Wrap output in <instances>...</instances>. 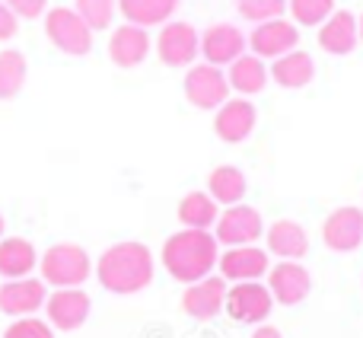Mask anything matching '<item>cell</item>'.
Here are the masks:
<instances>
[{
    "mask_svg": "<svg viewBox=\"0 0 363 338\" xmlns=\"http://www.w3.org/2000/svg\"><path fill=\"white\" fill-rule=\"evenodd\" d=\"M0 236H4V214H0Z\"/></svg>",
    "mask_w": 363,
    "mask_h": 338,
    "instance_id": "36",
    "label": "cell"
},
{
    "mask_svg": "<svg viewBox=\"0 0 363 338\" xmlns=\"http://www.w3.org/2000/svg\"><path fill=\"white\" fill-rule=\"evenodd\" d=\"M357 16L347 10H335L319 29V45L328 55H351L357 48Z\"/></svg>",
    "mask_w": 363,
    "mask_h": 338,
    "instance_id": "19",
    "label": "cell"
},
{
    "mask_svg": "<svg viewBox=\"0 0 363 338\" xmlns=\"http://www.w3.org/2000/svg\"><path fill=\"white\" fill-rule=\"evenodd\" d=\"M287 6L300 26H322L335 13V0H287Z\"/></svg>",
    "mask_w": 363,
    "mask_h": 338,
    "instance_id": "29",
    "label": "cell"
},
{
    "mask_svg": "<svg viewBox=\"0 0 363 338\" xmlns=\"http://www.w3.org/2000/svg\"><path fill=\"white\" fill-rule=\"evenodd\" d=\"M217 258V239L211 230H188L185 227V230L172 233L163 246V268L182 284H194L207 278Z\"/></svg>",
    "mask_w": 363,
    "mask_h": 338,
    "instance_id": "2",
    "label": "cell"
},
{
    "mask_svg": "<svg viewBox=\"0 0 363 338\" xmlns=\"http://www.w3.org/2000/svg\"><path fill=\"white\" fill-rule=\"evenodd\" d=\"M357 36H360V42H363V13H360V19H357Z\"/></svg>",
    "mask_w": 363,
    "mask_h": 338,
    "instance_id": "35",
    "label": "cell"
},
{
    "mask_svg": "<svg viewBox=\"0 0 363 338\" xmlns=\"http://www.w3.org/2000/svg\"><path fill=\"white\" fill-rule=\"evenodd\" d=\"M45 300H48V294H45V284L38 278H13L0 288V310L13 320H23V316L42 310Z\"/></svg>",
    "mask_w": 363,
    "mask_h": 338,
    "instance_id": "16",
    "label": "cell"
},
{
    "mask_svg": "<svg viewBox=\"0 0 363 338\" xmlns=\"http://www.w3.org/2000/svg\"><path fill=\"white\" fill-rule=\"evenodd\" d=\"M207 195H211L217 205H242L245 198V175L236 166H217L207 179Z\"/></svg>",
    "mask_w": 363,
    "mask_h": 338,
    "instance_id": "26",
    "label": "cell"
},
{
    "mask_svg": "<svg viewBox=\"0 0 363 338\" xmlns=\"http://www.w3.org/2000/svg\"><path fill=\"white\" fill-rule=\"evenodd\" d=\"M118 10V0H77V13L80 19L89 26V29H108L112 26V16Z\"/></svg>",
    "mask_w": 363,
    "mask_h": 338,
    "instance_id": "28",
    "label": "cell"
},
{
    "mask_svg": "<svg viewBox=\"0 0 363 338\" xmlns=\"http://www.w3.org/2000/svg\"><path fill=\"white\" fill-rule=\"evenodd\" d=\"M16 29H19V19H16V13L10 10V6L0 0V42H10L13 36H16Z\"/></svg>",
    "mask_w": 363,
    "mask_h": 338,
    "instance_id": "33",
    "label": "cell"
},
{
    "mask_svg": "<svg viewBox=\"0 0 363 338\" xmlns=\"http://www.w3.org/2000/svg\"><path fill=\"white\" fill-rule=\"evenodd\" d=\"M201 55H204L207 64L213 67H223V64H233L239 55H245V36L230 23H217L211 29H204L201 36Z\"/></svg>",
    "mask_w": 363,
    "mask_h": 338,
    "instance_id": "17",
    "label": "cell"
},
{
    "mask_svg": "<svg viewBox=\"0 0 363 338\" xmlns=\"http://www.w3.org/2000/svg\"><path fill=\"white\" fill-rule=\"evenodd\" d=\"M147 55H150V36H147L144 26L125 23L108 38V58L118 67H138V64H144Z\"/></svg>",
    "mask_w": 363,
    "mask_h": 338,
    "instance_id": "18",
    "label": "cell"
},
{
    "mask_svg": "<svg viewBox=\"0 0 363 338\" xmlns=\"http://www.w3.org/2000/svg\"><path fill=\"white\" fill-rule=\"evenodd\" d=\"M296 42H300L296 26L281 16L268 19V23H258L249 36L252 55H258V58H281V55H287V51H294Z\"/></svg>",
    "mask_w": 363,
    "mask_h": 338,
    "instance_id": "14",
    "label": "cell"
},
{
    "mask_svg": "<svg viewBox=\"0 0 363 338\" xmlns=\"http://www.w3.org/2000/svg\"><path fill=\"white\" fill-rule=\"evenodd\" d=\"M4 338H55V332H51L48 322L35 320V316H23V320H16L6 329Z\"/></svg>",
    "mask_w": 363,
    "mask_h": 338,
    "instance_id": "31",
    "label": "cell"
},
{
    "mask_svg": "<svg viewBox=\"0 0 363 338\" xmlns=\"http://www.w3.org/2000/svg\"><path fill=\"white\" fill-rule=\"evenodd\" d=\"M226 281L223 278H201V281L188 284L185 294H182V310H185L191 320H213L217 313H223L226 307Z\"/></svg>",
    "mask_w": 363,
    "mask_h": 338,
    "instance_id": "10",
    "label": "cell"
},
{
    "mask_svg": "<svg viewBox=\"0 0 363 338\" xmlns=\"http://www.w3.org/2000/svg\"><path fill=\"white\" fill-rule=\"evenodd\" d=\"M38 265V252L29 239L23 236H10V239H0V275L6 281L13 278H29V271Z\"/></svg>",
    "mask_w": 363,
    "mask_h": 338,
    "instance_id": "23",
    "label": "cell"
},
{
    "mask_svg": "<svg viewBox=\"0 0 363 338\" xmlns=\"http://www.w3.org/2000/svg\"><path fill=\"white\" fill-rule=\"evenodd\" d=\"M258 112L249 99H226L223 106L217 109V119H213V131H217L220 141L226 144H242L252 131H255Z\"/></svg>",
    "mask_w": 363,
    "mask_h": 338,
    "instance_id": "15",
    "label": "cell"
},
{
    "mask_svg": "<svg viewBox=\"0 0 363 338\" xmlns=\"http://www.w3.org/2000/svg\"><path fill=\"white\" fill-rule=\"evenodd\" d=\"M153 252L144 243H115L99 256L96 278L108 294H138L153 281Z\"/></svg>",
    "mask_w": 363,
    "mask_h": 338,
    "instance_id": "1",
    "label": "cell"
},
{
    "mask_svg": "<svg viewBox=\"0 0 363 338\" xmlns=\"http://www.w3.org/2000/svg\"><path fill=\"white\" fill-rule=\"evenodd\" d=\"M236 10L252 23H268L287 10V0H236Z\"/></svg>",
    "mask_w": 363,
    "mask_h": 338,
    "instance_id": "30",
    "label": "cell"
},
{
    "mask_svg": "<svg viewBox=\"0 0 363 338\" xmlns=\"http://www.w3.org/2000/svg\"><path fill=\"white\" fill-rule=\"evenodd\" d=\"M226 80H230V89H236V93L255 96L268 87L271 74L258 55H239L236 61L230 64V70H226Z\"/></svg>",
    "mask_w": 363,
    "mask_h": 338,
    "instance_id": "22",
    "label": "cell"
},
{
    "mask_svg": "<svg viewBox=\"0 0 363 338\" xmlns=\"http://www.w3.org/2000/svg\"><path fill=\"white\" fill-rule=\"evenodd\" d=\"M264 224L262 214L249 205H230L223 214L217 217V233L213 239L223 246H252L258 236H262Z\"/></svg>",
    "mask_w": 363,
    "mask_h": 338,
    "instance_id": "7",
    "label": "cell"
},
{
    "mask_svg": "<svg viewBox=\"0 0 363 338\" xmlns=\"http://www.w3.org/2000/svg\"><path fill=\"white\" fill-rule=\"evenodd\" d=\"M157 55L166 67H188L201 55V36L191 23H166L157 38Z\"/></svg>",
    "mask_w": 363,
    "mask_h": 338,
    "instance_id": "8",
    "label": "cell"
},
{
    "mask_svg": "<svg viewBox=\"0 0 363 338\" xmlns=\"http://www.w3.org/2000/svg\"><path fill=\"white\" fill-rule=\"evenodd\" d=\"M176 6H179V0H118L121 16L134 26H144V29L163 26L176 13Z\"/></svg>",
    "mask_w": 363,
    "mask_h": 338,
    "instance_id": "24",
    "label": "cell"
},
{
    "mask_svg": "<svg viewBox=\"0 0 363 338\" xmlns=\"http://www.w3.org/2000/svg\"><path fill=\"white\" fill-rule=\"evenodd\" d=\"M185 96L194 109L211 112V109H220L230 99V80H226V74L220 67H213V64H207V61L194 64L185 74Z\"/></svg>",
    "mask_w": 363,
    "mask_h": 338,
    "instance_id": "5",
    "label": "cell"
},
{
    "mask_svg": "<svg viewBox=\"0 0 363 338\" xmlns=\"http://www.w3.org/2000/svg\"><path fill=\"white\" fill-rule=\"evenodd\" d=\"M271 80L277 83V87L284 89H300L306 87L309 80L315 77V61L306 55V51H287V55L274 58V64H271Z\"/></svg>",
    "mask_w": 363,
    "mask_h": 338,
    "instance_id": "20",
    "label": "cell"
},
{
    "mask_svg": "<svg viewBox=\"0 0 363 338\" xmlns=\"http://www.w3.org/2000/svg\"><path fill=\"white\" fill-rule=\"evenodd\" d=\"M322 239L332 252H354L363 243V211L360 207H338L322 224Z\"/></svg>",
    "mask_w": 363,
    "mask_h": 338,
    "instance_id": "11",
    "label": "cell"
},
{
    "mask_svg": "<svg viewBox=\"0 0 363 338\" xmlns=\"http://www.w3.org/2000/svg\"><path fill=\"white\" fill-rule=\"evenodd\" d=\"M252 338H284V335H281V329L264 326V322H262V326H258L255 332H252Z\"/></svg>",
    "mask_w": 363,
    "mask_h": 338,
    "instance_id": "34",
    "label": "cell"
},
{
    "mask_svg": "<svg viewBox=\"0 0 363 338\" xmlns=\"http://www.w3.org/2000/svg\"><path fill=\"white\" fill-rule=\"evenodd\" d=\"M45 36L55 48L74 58L89 55V48H93V29L70 6H55V10L45 13Z\"/></svg>",
    "mask_w": 363,
    "mask_h": 338,
    "instance_id": "4",
    "label": "cell"
},
{
    "mask_svg": "<svg viewBox=\"0 0 363 338\" xmlns=\"http://www.w3.org/2000/svg\"><path fill=\"white\" fill-rule=\"evenodd\" d=\"M42 278L55 288H80L89 275H93V262H89L86 249L74 243H57L38 258Z\"/></svg>",
    "mask_w": 363,
    "mask_h": 338,
    "instance_id": "3",
    "label": "cell"
},
{
    "mask_svg": "<svg viewBox=\"0 0 363 338\" xmlns=\"http://www.w3.org/2000/svg\"><path fill=\"white\" fill-rule=\"evenodd\" d=\"M217 217H220L217 201L207 192H188L185 198L179 201V220L188 230H211V227L217 224Z\"/></svg>",
    "mask_w": 363,
    "mask_h": 338,
    "instance_id": "25",
    "label": "cell"
},
{
    "mask_svg": "<svg viewBox=\"0 0 363 338\" xmlns=\"http://www.w3.org/2000/svg\"><path fill=\"white\" fill-rule=\"evenodd\" d=\"M4 4L16 13V19H35L45 13V0H4Z\"/></svg>",
    "mask_w": 363,
    "mask_h": 338,
    "instance_id": "32",
    "label": "cell"
},
{
    "mask_svg": "<svg viewBox=\"0 0 363 338\" xmlns=\"http://www.w3.org/2000/svg\"><path fill=\"white\" fill-rule=\"evenodd\" d=\"M271 307H274V297L264 284L258 281H239L236 288L226 290V313L236 322H249V326H262L268 320Z\"/></svg>",
    "mask_w": 363,
    "mask_h": 338,
    "instance_id": "6",
    "label": "cell"
},
{
    "mask_svg": "<svg viewBox=\"0 0 363 338\" xmlns=\"http://www.w3.org/2000/svg\"><path fill=\"white\" fill-rule=\"evenodd\" d=\"M268 290L277 303H284V307H296V303H303L309 297V290H313V278H309V271L303 268L300 262H281V265L271 268Z\"/></svg>",
    "mask_w": 363,
    "mask_h": 338,
    "instance_id": "13",
    "label": "cell"
},
{
    "mask_svg": "<svg viewBox=\"0 0 363 338\" xmlns=\"http://www.w3.org/2000/svg\"><path fill=\"white\" fill-rule=\"evenodd\" d=\"M268 249L284 262H296L309 252V236L296 220H277L268 230Z\"/></svg>",
    "mask_w": 363,
    "mask_h": 338,
    "instance_id": "21",
    "label": "cell"
},
{
    "mask_svg": "<svg viewBox=\"0 0 363 338\" xmlns=\"http://www.w3.org/2000/svg\"><path fill=\"white\" fill-rule=\"evenodd\" d=\"M89 297L80 288H57L55 294L45 300V313H48V326L61 329V332H74L89 320Z\"/></svg>",
    "mask_w": 363,
    "mask_h": 338,
    "instance_id": "9",
    "label": "cell"
},
{
    "mask_svg": "<svg viewBox=\"0 0 363 338\" xmlns=\"http://www.w3.org/2000/svg\"><path fill=\"white\" fill-rule=\"evenodd\" d=\"M26 70H29V64H26L23 51H0V99H16L26 83Z\"/></svg>",
    "mask_w": 363,
    "mask_h": 338,
    "instance_id": "27",
    "label": "cell"
},
{
    "mask_svg": "<svg viewBox=\"0 0 363 338\" xmlns=\"http://www.w3.org/2000/svg\"><path fill=\"white\" fill-rule=\"evenodd\" d=\"M220 265V278L223 281H258L268 271V252L258 246H230L223 256L217 258Z\"/></svg>",
    "mask_w": 363,
    "mask_h": 338,
    "instance_id": "12",
    "label": "cell"
}]
</instances>
